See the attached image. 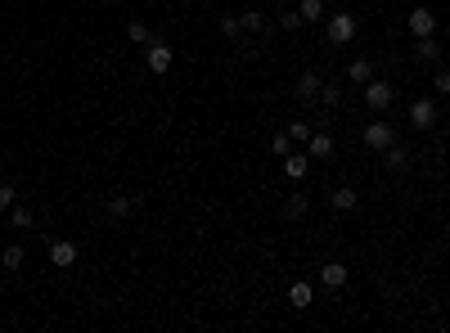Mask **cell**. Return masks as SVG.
I'll return each instance as SVG.
<instances>
[{"label":"cell","mask_w":450,"mask_h":333,"mask_svg":"<svg viewBox=\"0 0 450 333\" xmlns=\"http://www.w3.org/2000/svg\"><path fill=\"white\" fill-rule=\"evenodd\" d=\"M145 63H149L153 77H162V72H171V63H176V50H171L162 36H149V45H145Z\"/></svg>","instance_id":"1"},{"label":"cell","mask_w":450,"mask_h":333,"mask_svg":"<svg viewBox=\"0 0 450 333\" xmlns=\"http://www.w3.org/2000/svg\"><path fill=\"white\" fill-rule=\"evenodd\" d=\"M392 99H396V86H392V81H378V77L365 81V104H369V113H387Z\"/></svg>","instance_id":"2"},{"label":"cell","mask_w":450,"mask_h":333,"mask_svg":"<svg viewBox=\"0 0 450 333\" xmlns=\"http://www.w3.org/2000/svg\"><path fill=\"white\" fill-rule=\"evenodd\" d=\"M396 145V127L392 122H369L365 127V149H374V154H383V149Z\"/></svg>","instance_id":"3"},{"label":"cell","mask_w":450,"mask_h":333,"mask_svg":"<svg viewBox=\"0 0 450 333\" xmlns=\"http://www.w3.org/2000/svg\"><path fill=\"white\" fill-rule=\"evenodd\" d=\"M324 32H329L333 45H351V41H356V18H351V14H333Z\"/></svg>","instance_id":"4"},{"label":"cell","mask_w":450,"mask_h":333,"mask_svg":"<svg viewBox=\"0 0 450 333\" xmlns=\"http://www.w3.org/2000/svg\"><path fill=\"white\" fill-rule=\"evenodd\" d=\"M410 127L415 131H433L437 127V104L433 99H415L410 104Z\"/></svg>","instance_id":"5"},{"label":"cell","mask_w":450,"mask_h":333,"mask_svg":"<svg viewBox=\"0 0 450 333\" xmlns=\"http://www.w3.org/2000/svg\"><path fill=\"white\" fill-rule=\"evenodd\" d=\"M320 90H324L320 72H302V77H298V86H293V95H298V104H315V99H320Z\"/></svg>","instance_id":"6"},{"label":"cell","mask_w":450,"mask_h":333,"mask_svg":"<svg viewBox=\"0 0 450 333\" xmlns=\"http://www.w3.org/2000/svg\"><path fill=\"white\" fill-rule=\"evenodd\" d=\"M405 23H410V32H415V36H437V14H433V9H424V5L410 9Z\"/></svg>","instance_id":"7"},{"label":"cell","mask_w":450,"mask_h":333,"mask_svg":"<svg viewBox=\"0 0 450 333\" xmlns=\"http://www.w3.org/2000/svg\"><path fill=\"white\" fill-rule=\"evenodd\" d=\"M50 266H54V270H68V266H77V243L72 239H54L50 243Z\"/></svg>","instance_id":"8"},{"label":"cell","mask_w":450,"mask_h":333,"mask_svg":"<svg viewBox=\"0 0 450 333\" xmlns=\"http://www.w3.org/2000/svg\"><path fill=\"white\" fill-rule=\"evenodd\" d=\"M306 171H311V154H284V176L289 180H306Z\"/></svg>","instance_id":"9"},{"label":"cell","mask_w":450,"mask_h":333,"mask_svg":"<svg viewBox=\"0 0 450 333\" xmlns=\"http://www.w3.org/2000/svg\"><path fill=\"white\" fill-rule=\"evenodd\" d=\"M347 266H342V261H329V266H320V284H324V289H342V284H347Z\"/></svg>","instance_id":"10"},{"label":"cell","mask_w":450,"mask_h":333,"mask_svg":"<svg viewBox=\"0 0 450 333\" xmlns=\"http://www.w3.org/2000/svg\"><path fill=\"white\" fill-rule=\"evenodd\" d=\"M410 149H401V145H392V149H383V167L387 171H410Z\"/></svg>","instance_id":"11"},{"label":"cell","mask_w":450,"mask_h":333,"mask_svg":"<svg viewBox=\"0 0 450 333\" xmlns=\"http://www.w3.org/2000/svg\"><path fill=\"white\" fill-rule=\"evenodd\" d=\"M306 154H311V158H329V154H333V136H329V131H311V140H306Z\"/></svg>","instance_id":"12"},{"label":"cell","mask_w":450,"mask_h":333,"mask_svg":"<svg viewBox=\"0 0 450 333\" xmlns=\"http://www.w3.org/2000/svg\"><path fill=\"white\" fill-rule=\"evenodd\" d=\"M415 54L424 63H437L442 59V45H437V36H415Z\"/></svg>","instance_id":"13"},{"label":"cell","mask_w":450,"mask_h":333,"mask_svg":"<svg viewBox=\"0 0 450 333\" xmlns=\"http://www.w3.org/2000/svg\"><path fill=\"white\" fill-rule=\"evenodd\" d=\"M347 77H351V81H356V86H365L369 77H374V63H369V59H365V54H356V59H351V63H347Z\"/></svg>","instance_id":"14"},{"label":"cell","mask_w":450,"mask_h":333,"mask_svg":"<svg viewBox=\"0 0 450 333\" xmlns=\"http://www.w3.org/2000/svg\"><path fill=\"white\" fill-rule=\"evenodd\" d=\"M329 203L338 207V212H351V207L360 203V194H356V189H351V185H342V189H333V194H329Z\"/></svg>","instance_id":"15"},{"label":"cell","mask_w":450,"mask_h":333,"mask_svg":"<svg viewBox=\"0 0 450 333\" xmlns=\"http://www.w3.org/2000/svg\"><path fill=\"white\" fill-rule=\"evenodd\" d=\"M298 14H302V23H320L324 18V0H298Z\"/></svg>","instance_id":"16"},{"label":"cell","mask_w":450,"mask_h":333,"mask_svg":"<svg viewBox=\"0 0 450 333\" xmlns=\"http://www.w3.org/2000/svg\"><path fill=\"white\" fill-rule=\"evenodd\" d=\"M289 302H293L298 311H306V307H311V284H306V279H298V284L289 289Z\"/></svg>","instance_id":"17"},{"label":"cell","mask_w":450,"mask_h":333,"mask_svg":"<svg viewBox=\"0 0 450 333\" xmlns=\"http://www.w3.org/2000/svg\"><path fill=\"white\" fill-rule=\"evenodd\" d=\"M131 207H136V198H127V194L109 198V216H113V221H122V216H131Z\"/></svg>","instance_id":"18"},{"label":"cell","mask_w":450,"mask_h":333,"mask_svg":"<svg viewBox=\"0 0 450 333\" xmlns=\"http://www.w3.org/2000/svg\"><path fill=\"white\" fill-rule=\"evenodd\" d=\"M23 261H27V252L18 248V243H9V248L0 252V266H9V270H23Z\"/></svg>","instance_id":"19"},{"label":"cell","mask_w":450,"mask_h":333,"mask_svg":"<svg viewBox=\"0 0 450 333\" xmlns=\"http://www.w3.org/2000/svg\"><path fill=\"white\" fill-rule=\"evenodd\" d=\"M127 36H131V41H136V45H149V23H145V18H131V23H127Z\"/></svg>","instance_id":"20"},{"label":"cell","mask_w":450,"mask_h":333,"mask_svg":"<svg viewBox=\"0 0 450 333\" xmlns=\"http://www.w3.org/2000/svg\"><path fill=\"white\" fill-rule=\"evenodd\" d=\"M216 27H221V36H225V41L243 36V23H239V14H221V23H216Z\"/></svg>","instance_id":"21"},{"label":"cell","mask_w":450,"mask_h":333,"mask_svg":"<svg viewBox=\"0 0 450 333\" xmlns=\"http://www.w3.org/2000/svg\"><path fill=\"white\" fill-rule=\"evenodd\" d=\"M239 23H243V32H266V14H262V9H248V14H239Z\"/></svg>","instance_id":"22"},{"label":"cell","mask_w":450,"mask_h":333,"mask_svg":"<svg viewBox=\"0 0 450 333\" xmlns=\"http://www.w3.org/2000/svg\"><path fill=\"white\" fill-rule=\"evenodd\" d=\"M306 207H311V203H306V194H289V203H284V212H289L293 221H298V216H306Z\"/></svg>","instance_id":"23"},{"label":"cell","mask_w":450,"mask_h":333,"mask_svg":"<svg viewBox=\"0 0 450 333\" xmlns=\"http://www.w3.org/2000/svg\"><path fill=\"white\" fill-rule=\"evenodd\" d=\"M9 225H14V230H27V225H32V212H27V207H9Z\"/></svg>","instance_id":"24"},{"label":"cell","mask_w":450,"mask_h":333,"mask_svg":"<svg viewBox=\"0 0 450 333\" xmlns=\"http://www.w3.org/2000/svg\"><path fill=\"white\" fill-rule=\"evenodd\" d=\"M271 154H280V158H284V154H293V136H289V131H280V136L271 140Z\"/></svg>","instance_id":"25"},{"label":"cell","mask_w":450,"mask_h":333,"mask_svg":"<svg viewBox=\"0 0 450 333\" xmlns=\"http://www.w3.org/2000/svg\"><path fill=\"white\" fill-rule=\"evenodd\" d=\"M311 131H315L311 122H289V136L298 140V145H306V140H311Z\"/></svg>","instance_id":"26"},{"label":"cell","mask_w":450,"mask_h":333,"mask_svg":"<svg viewBox=\"0 0 450 333\" xmlns=\"http://www.w3.org/2000/svg\"><path fill=\"white\" fill-rule=\"evenodd\" d=\"M320 104H324V108H338V104H342V90H338V86H324V90H320Z\"/></svg>","instance_id":"27"},{"label":"cell","mask_w":450,"mask_h":333,"mask_svg":"<svg viewBox=\"0 0 450 333\" xmlns=\"http://www.w3.org/2000/svg\"><path fill=\"white\" fill-rule=\"evenodd\" d=\"M280 27H284V32H298V27H306V23H302L298 9H289V14H280Z\"/></svg>","instance_id":"28"},{"label":"cell","mask_w":450,"mask_h":333,"mask_svg":"<svg viewBox=\"0 0 450 333\" xmlns=\"http://www.w3.org/2000/svg\"><path fill=\"white\" fill-rule=\"evenodd\" d=\"M14 185H0V212H9V207H14Z\"/></svg>","instance_id":"29"},{"label":"cell","mask_w":450,"mask_h":333,"mask_svg":"<svg viewBox=\"0 0 450 333\" xmlns=\"http://www.w3.org/2000/svg\"><path fill=\"white\" fill-rule=\"evenodd\" d=\"M433 86H437V90H442V95H450V72H446V68H437V77H433Z\"/></svg>","instance_id":"30"}]
</instances>
